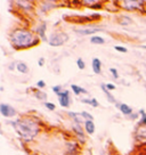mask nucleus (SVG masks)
Listing matches in <instances>:
<instances>
[{"instance_id": "25", "label": "nucleus", "mask_w": 146, "mask_h": 155, "mask_svg": "<svg viewBox=\"0 0 146 155\" xmlns=\"http://www.w3.org/2000/svg\"><path fill=\"white\" fill-rule=\"evenodd\" d=\"M139 115H141V120L137 124H141V126H146V112L144 110H139L138 111Z\"/></svg>"}, {"instance_id": "33", "label": "nucleus", "mask_w": 146, "mask_h": 155, "mask_svg": "<svg viewBox=\"0 0 146 155\" xmlns=\"http://www.w3.org/2000/svg\"><path fill=\"white\" fill-rule=\"evenodd\" d=\"M139 116H141V115H139V113L137 112V113H132L131 115L128 116V119H129V120H132V121H135V120H137Z\"/></svg>"}, {"instance_id": "22", "label": "nucleus", "mask_w": 146, "mask_h": 155, "mask_svg": "<svg viewBox=\"0 0 146 155\" xmlns=\"http://www.w3.org/2000/svg\"><path fill=\"white\" fill-rule=\"evenodd\" d=\"M71 90L73 91V94L75 95V96H79V95H87L88 94V90H86L85 88L80 87V86H78V84H71Z\"/></svg>"}, {"instance_id": "4", "label": "nucleus", "mask_w": 146, "mask_h": 155, "mask_svg": "<svg viewBox=\"0 0 146 155\" xmlns=\"http://www.w3.org/2000/svg\"><path fill=\"white\" fill-rule=\"evenodd\" d=\"M65 21L68 22H73V23H77V24H88L89 23H95L99 19H102V16L99 14H93V15H77V16H66Z\"/></svg>"}, {"instance_id": "27", "label": "nucleus", "mask_w": 146, "mask_h": 155, "mask_svg": "<svg viewBox=\"0 0 146 155\" xmlns=\"http://www.w3.org/2000/svg\"><path fill=\"white\" fill-rule=\"evenodd\" d=\"M77 66H78L79 70H85L86 68V63L81 57L77 59Z\"/></svg>"}, {"instance_id": "40", "label": "nucleus", "mask_w": 146, "mask_h": 155, "mask_svg": "<svg viewBox=\"0 0 146 155\" xmlns=\"http://www.w3.org/2000/svg\"><path fill=\"white\" fill-rule=\"evenodd\" d=\"M145 68H146V65H145Z\"/></svg>"}, {"instance_id": "20", "label": "nucleus", "mask_w": 146, "mask_h": 155, "mask_svg": "<svg viewBox=\"0 0 146 155\" xmlns=\"http://www.w3.org/2000/svg\"><path fill=\"white\" fill-rule=\"evenodd\" d=\"M101 89H102V91L104 92V95L106 96V99L108 101V102L111 103V104H117L118 103L117 98L111 94V91L107 90L106 87H105V83H102V84H101Z\"/></svg>"}, {"instance_id": "8", "label": "nucleus", "mask_w": 146, "mask_h": 155, "mask_svg": "<svg viewBox=\"0 0 146 155\" xmlns=\"http://www.w3.org/2000/svg\"><path fill=\"white\" fill-rule=\"evenodd\" d=\"M56 7H58V2L47 0V1H41V2H38L37 10H38L41 15H45V14H48L50 10L55 9Z\"/></svg>"}, {"instance_id": "1", "label": "nucleus", "mask_w": 146, "mask_h": 155, "mask_svg": "<svg viewBox=\"0 0 146 155\" xmlns=\"http://www.w3.org/2000/svg\"><path fill=\"white\" fill-rule=\"evenodd\" d=\"M16 135L25 143L33 141L41 131V122L37 116L24 115L17 117L14 121H9Z\"/></svg>"}, {"instance_id": "3", "label": "nucleus", "mask_w": 146, "mask_h": 155, "mask_svg": "<svg viewBox=\"0 0 146 155\" xmlns=\"http://www.w3.org/2000/svg\"><path fill=\"white\" fill-rule=\"evenodd\" d=\"M145 5L146 1L143 0H120L119 6L120 9L124 12H141L143 14H145Z\"/></svg>"}, {"instance_id": "18", "label": "nucleus", "mask_w": 146, "mask_h": 155, "mask_svg": "<svg viewBox=\"0 0 146 155\" xmlns=\"http://www.w3.org/2000/svg\"><path fill=\"white\" fill-rule=\"evenodd\" d=\"M91 68L95 74H102V62L97 57H94L91 59Z\"/></svg>"}, {"instance_id": "6", "label": "nucleus", "mask_w": 146, "mask_h": 155, "mask_svg": "<svg viewBox=\"0 0 146 155\" xmlns=\"http://www.w3.org/2000/svg\"><path fill=\"white\" fill-rule=\"evenodd\" d=\"M104 30V26H101V25H96V24H89L87 26H80V28H74L73 31L78 35H82V37H86V35H91L93 37L94 33H98Z\"/></svg>"}, {"instance_id": "5", "label": "nucleus", "mask_w": 146, "mask_h": 155, "mask_svg": "<svg viewBox=\"0 0 146 155\" xmlns=\"http://www.w3.org/2000/svg\"><path fill=\"white\" fill-rule=\"evenodd\" d=\"M68 41V34L63 31H55L49 35L48 44L51 47H61Z\"/></svg>"}, {"instance_id": "7", "label": "nucleus", "mask_w": 146, "mask_h": 155, "mask_svg": "<svg viewBox=\"0 0 146 155\" xmlns=\"http://www.w3.org/2000/svg\"><path fill=\"white\" fill-rule=\"evenodd\" d=\"M66 155H80L81 154V144L77 139H71L65 143Z\"/></svg>"}, {"instance_id": "10", "label": "nucleus", "mask_w": 146, "mask_h": 155, "mask_svg": "<svg viewBox=\"0 0 146 155\" xmlns=\"http://www.w3.org/2000/svg\"><path fill=\"white\" fill-rule=\"evenodd\" d=\"M0 113L4 117H7V119H12L17 115V111L10 104H6V103H0Z\"/></svg>"}, {"instance_id": "19", "label": "nucleus", "mask_w": 146, "mask_h": 155, "mask_svg": "<svg viewBox=\"0 0 146 155\" xmlns=\"http://www.w3.org/2000/svg\"><path fill=\"white\" fill-rule=\"evenodd\" d=\"M83 129H85V132L89 136H93L96 131V126H95V122L94 121H85V124H83Z\"/></svg>"}, {"instance_id": "28", "label": "nucleus", "mask_w": 146, "mask_h": 155, "mask_svg": "<svg viewBox=\"0 0 146 155\" xmlns=\"http://www.w3.org/2000/svg\"><path fill=\"white\" fill-rule=\"evenodd\" d=\"M44 105L47 110H49V111H55V110H56V105L51 102H45Z\"/></svg>"}, {"instance_id": "11", "label": "nucleus", "mask_w": 146, "mask_h": 155, "mask_svg": "<svg viewBox=\"0 0 146 155\" xmlns=\"http://www.w3.org/2000/svg\"><path fill=\"white\" fill-rule=\"evenodd\" d=\"M14 4L16 5L15 6L16 8L23 10L25 14H30L34 9H37V7L34 6L33 1H22V0H20V1H15Z\"/></svg>"}, {"instance_id": "39", "label": "nucleus", "mask_w": 146, "mask_h": 155, "mask_svg": "<svg viewBox=\"0 0 146 155\" xmlns=\"http://www.w3.org/2000/svg\"><path fill=\"white\" fill-rule=\"evenodd\" d=\"M145 13H146V5H145Z\"/></svg>"}, {"instance_id": "13", "label": "nucleus", "mask_w": 146, "mask_h": 155, "mask_svg": "<svg viewBox=\"0 0 146 155\" xmlns=\"http://www.w3.org/2000/svg\"><path fill=\"white\" fill-rule=\"evenodd\" d=\"M135 140L139 144H146V126L137 124L135 130Z\"/></svg>"}, {"instance_id": "16", "label": "nucleus", "mask_w": 146, "mask_h": 155, "mask_svg": "<svg viewBox=\"0 0 146 155\" xmlns=\"http://www.w3.org/2000/svg\"><path fill=\"white\" fill-rule=\"evenodd\" d=\"M66 114H68V117L72 120V123H77V124H80V126H83V124H85V120L81 117V114H80V113L68 111Z\"/></svg>"}, {"instance_id": "30", "label": "nucleus", "mask_w": 146, "mask_h": 155, "mask_svg": "<svg viewBox=\"0 0 146 155\" xmlns=\"http://www.w3.org/2000/svg\"><path fill=\"white\" fill-rule=\"evenodd\" d=\"M110 73L112 74V77L115 79V80H119V72L115 68H110Z\"/></svg>"}, {"instance_id": "17", "label": "nucleus", "mask_w": 146, "mask_h": 155, "mask_svg": "<svg viewBox=\"0 0 146 155\" xmlns=\"http://www.w3.org/2000/svg\"><path fill=\"white\" fill-rule=\"evenodd\" d=\"M117 22L118 24L122 25V26H128V25H131L134 23V19L129 16V15H119L117 17Z\"/></svg>"}, {"instance_id": "36", "label": "nucleus", "mask_w": 146, "mask_h": 155, "mask_svg": "<svg viewBox=\"0 0 146 155\" xmlns=\"http://www.w3.org/2000/svg\"><path fill=\"white\" fill-rule=\"evenodd\" d=\"M45 64H46V58H45V57H40L39 61H38V65H39L40 68H42Z\"/></svg>"}, {"instance_id": "26", "label": "nucleus", "mask_w": 146, "mask_h": 155, "mask_svg": "<svg viewBox=\"0 0 146 155\" xmlns=\"http://www.w3.org/2000/svg\"><path fill=\"white\" fill-rule=\"evenodd\" d=\"M80 114H81V117H82L85 121H94V116L87 111H82L80 112Z\"/></svg>"}, {"instance_id": "12", "label": "nucleus", "mask_w": 146, "mask_h": 155, "mask_svg": "<svg viewBox=\"0 0 146 155\" xmlns=\"http://www.w3.org/2000/svg\"><path fill=\"white\" fill-rule=\"evenodd\" d=\"M56 96L58 97V103L62 107L68 108V107L71 106V97H70V91H68V89H64L63 91H61Z\"/></svg>"}, {"instance_id": "21", "label": "nucleus", "mask_w": 146, "mask_h": 155, "mask_svg": "<svg viewBox=\"0 0 146 155\" xmlns=\"http://www.w3.org/2000/svg\"><path fill=\"white\" fill-rule=\"evenodd\" d=\"M32 91H33L34 97L38 99V101H42V102H47V94L45 91H42L41 89L38 88H32Z\"/></svg>"}, {"instance_id": "9", "label": "nucleus", "mask_w": 146, "mask_h": 155, "mask_svg": "<svg viewBox=\"0 0 146 155\" xmlns=\"http://www.w3.org/2000/svg\"><path fill=\"white\" fill-rule=\"evenodd\" d=\"M83 126H80V124H77V123H72V131L74 136H75V138H77V140L81 144V145H85L86 144V141H87V138H86V132H85V129L82 128Z\"/></svg>"}, {"instance_id": "34", "label": "nucleus", "mask_w": 146, "mask_h": 155, "mask_svg": "<svg viewBox=\"0 0 146 155\" xmlns=\"http://www.w3.org/2000/svg\"><path fill=\"white\" fill-rule=\"evenodd\" d=\"M37 88H38V89H42V88H46V82H45L44 80H39V81L37 82Z\"/></svg>"}, {"instance_id": "31", "label": "nucleus", "mask_w": 146, "mask_h": 155, "mask_svg": "<svg viewBox=\"0 0 146 155\" xmlns=\"http://www.w3.org/2000/svg\"><path fill=\"white\" fill-rule=\"evenodd\" d=\"M51 90H53V92H55L56 95H58L61 91H63L64 89L62 86H59V84H57V86H53V88H51Z\"/></svg>"}, {"instance_id": "35", "label": "nucleus", "mask_w": 146, "mask_h": 155, "mask_svg": "<svg viewBox=\"0 0 146 155\" xmlns=\"http://www.w3.org/2000/svg\"><path fill=\"white\" fill-rule=\"evenodd\" d=\"M90 106L95 107V108L99 106V103H98V101L96 99V98H94V97L91 98V103H90Z\"/></svg>"}, {"instance_id": "37", "label": "nucleus", "mask_w": 146, "mask_h": 155, "mask_svg": "<svg viewBox=\"0 0 146 155\" xmlns=\"http://www.w3.org/2000/svg\"><path fill=\"white\" fill-rule=\"evenodd\" d=\"M16 65H17V62H12L8 65V68H9L10 71H14V70H16Z\"/></svg>"}, {"instance_id": "38", "label": "nucleus", "mask_w": 146, "mask_h": 155, "mask_svg": "<svg viewBox=\"0 0 146 155\" xmlns=\"http://www.w3.org/2000/svg\"><path fill=\"white\" fill-rule=\"evenodd\" d=\"M141 48H143V49H146V45H141Z\"/></svg>"}, {"instance_id": "14", "label": "nucleus", "mask_w": 146, "mask_h": 155, "mask_svg": "<svg viewBox=\"0 0 146 155\" xmlns=\"http://www.w3.org/2000/svg\"><path fill=\"white\" fill-rule=\"evenodd\" d=\"M46 31H47V24L45 22H41L34 28V33L39 37L42 42H48V38L46 37Z\"/></svg>"}, {"instance_id": "29", "label": "nucleus", "mask_w": 146, "mask_h": 155, "mask_svg": "<svg viewBox=\"0 0 146 155\" xmlns=\"http://www.w3.org/2000/svg\"><path fill=\"white\" fill-rule=\"evenodd\" d=\"M114 49H115L117 51H119V53H122V54L128 53V49H127L126 47H123V46H119V45H117V46H114Z\"/></svg>"}, {"instance_id": "23", "label": "nucleus", "mask_w": 146, "mask_h": 155, "mask_svg": "<svg viewBox=\"0 0 146 155\" xmlns=\"http://www.w3.org/2000/svg\"><path fill=\"white\" fill-rule=\"evenodd\" d=\"M16 71H18L22 74H28L29 73V66L28 64H25L24 62H17V65H16Z\"/></svg>"}, {"instance_id": "15", "label": "nucleus", "mask_w": 146, "mask_h": 155, "mask_svg": "<svg viewBox=\"0 0 146 155\" xmlns=\"http://www.w3.org/2000/svg\"><path fill=\"white\" fill-rule=\"evenodd\" d=\"M115 107L121 112L123 115H126L127 117H128L129 115H131L132 113H134L132 107L129 106L128 104H124V103H117V104H115Z\"/></svg>"}, {"instance_id": "2", "label": "nucleus", "mask_w": 146, "mask_h": 155, "mask_svg": "<svg viewBox=\"0 0 146 155\" xmlns=\"http://www.w3.org/2000/svg\"><path fill=\"white\" fill-rule=\"evenodd\" d=\"M9 42L15 50H26L38 46L41 40L34 33V31L29 28L17 26L10 31Z\"/></svg>"}, {"instance_id": "32", "label": "nucleus", "mask_w": 146, "mask_h": 155, "mask_svg": "<svg viewBox=\"0 0 146 155\" xmlns=\"http://www.w3.org/2000/svg\"><path fill=\"white\" fill-rule=\"evenodd\" d=\"M105 87H106V89L108 91H114L117 89L115 84H113V83H105Z\"/></svg>"}, {"instance_id": "24", "label": "nucleus", "mask_w": 146, "mask_h": 155, "mask_svg": "<svg viewBox=\"0 0 146 155\" xmlns=\"http://www.w3.org/2000/svg\"><path fill=\"white\" fill-rule=\"evenodd\" d=\"M90 42L93 45H104L105 39L101 35H93V37H90Z\"/></svg>"}]
</instances>
